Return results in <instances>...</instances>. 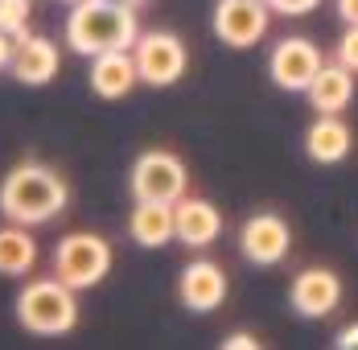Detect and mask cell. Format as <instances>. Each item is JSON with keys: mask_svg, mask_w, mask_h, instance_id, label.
<instances>
[{"mask_svg": "<svg viewBox=\"0 0 358 350\" xmlns=\"http://www.w3.org/2000/svg\"><path fill=\"white\" fill-rule=\"evenodd\" d=\"M29 25V0H0V34H25Z\"/></svg>", "mask_w": 358, "mask_h": 350, "instance_id": "d6986e66", "label": "cell"}, {"mask_svg": "<svg viewBox=\"0 0 358 350\" xmlns=\"http://www.w3.org/2000/svg\"><path fill=\"white\" fill-rule=\"evenodd\" d=\"M288 247H292V231H288L285 218L272 214V210L251 214L248 223H243V231H239V251L248 255L251 264H259V268L280 264L288 255Z\"/></svg>", "mask_w": 358, "mask_h": 350, "instance_id": "9c48e42d", "label": "cell"}, {"mask_svg": "<svg viewBox=\"0 0 358 350\" xmlns=\"http://www.w3.org/2000/svg\"><path fill=\"white\" fill-rule=\"evenodd\" d=\"M178 297H181L185 309L210 314V309H218V305L227 301V272H222L218 264H210V260H194V264H185V272H181Z\"/></svg>", "mask_w": 358, "mask_h": 350, "instance_id": "7c38bea8", "label": "cell"}, {"mask_svg": "<svg viewBox=\"0 0 358 350\" xmlns=\"http://www.w3.org/2000/svg\"><path fill=\"white\" fill-rule=\"evenodd\" d=\"M66 4H83V0H66Z\"/></svg>", "mask_w": 358, "mask_h": 350, "instance_id": "4316f807", "label": "cell"}, {"mask_svg": "<svg viewBox=\"0 0 358 350\" xmlns=\"http://www.w3.org/2000/svg\"><path fill=\"white\" fill-rule=\"evenodd\" d=\"M13 62V34H0V70Z\"/></svg>", "mask_w": 358, "mask_h": 350, "instance_id": "d4e9b609", "label": "cell"}, {"mask_svg": "<svg viewBox=\"0 0 358 350\" xmlns=\"http://www.w3.org/2000/svg\"><path fill=\"white\" fill-rule=\"evenodd\" d=\"M124 4H132V8H136V4H141V0H124Z\"/></svg>", "mask_w": 358, "mask_h": 350, "instance_id": "484cf974", "label": "cell"}, {"mask_svg": "<svg viewBox=\"0 0 358 350\" xmlns=\"http://www.w3.org/2000/svg\"><path fill=\"white\" fill-rule=\"evenodd\" d=\"M338 62L358 74V25H346V34L338 41Z\"/></svg>", "mask_w": 358, "mask_h": 350, "instance_id": "ffe728a7", "label": "cell"}, {"mask_svg": "<svg viewBox=\"0 0 358 350\" xmlns=\"http://www.w3.org/2000/svg\"><path fill=\"white\" fill-rule=\"evenodd\" d=\"M136 83H141V70H136V54L132 50H103V54H95V62H91V91L99 99H124Z\"/></svg>", "mask_w": 358, "mask_h": 350, "instance_id": "4fadbf2b", "label": "cell"}, {"mask_svg": "<svg viewBox=\"0 0 358 350\" xmlns=\"http://www.w3.org/2000/svg\"><path fill=\"white\" fill-rule=\"evenodd\" d=\"M37 264V244L21 223L0 227V276H25Z\"/></svg>", "mask_w": 358, "mask_h": 350, "instance_id": "ac0fdd59", "label": "cell"}, {"mask_svg": "<svg viewBox=\"0 0 358 350\" xmlns=\"http://www.w3.org/2000/svg\"><path fill=\"white\" fill-rule=\"evenodd\" d=\"M132 54H136L141 83H148V87H169L185 74V46H181L178 34H165V29L141 34Z\"/></svg>", "mask_w": 358, "mask_h": 350, "instance_id": "8992f818", "label": "cell"}, {"mask_svg": "<svg viewBox=\"0 0 358 350\" xmlns=\"http://www.w3.org/2000/svg\"><path fill=\"white\" fill-rule=\"evenodd\" d=\"M111 268V247L108 239L91 231H71L66 239L54 247V276H62L71 288H91L108 276Z\"/></svg>", "mask_w": 358, "mask_h": 350, "instance_id": "277c9868", "label": "cell"}, {"mask_svg": "<svg viewBox=\"0 0 358 350\" xmlns=\"http://www.w3.org/2000/svg\"><path fill=\"white\" fill-rule=\"evenodd\" d=\"M128 235L141 247H165L169 239H178L173 202H136L132 218H128Z\"/></svg>", "mask_w": 358, "mask_h": 350, "instance_id": "e0dca14e", "label": "cell"}, {"mask_svg": "<svg viewBox=\"0 0 358 350\" xmlns=\"http://www.w3.org/2000/svg\"><path fill=\"white\" fill-rule=\"evenodd\" d=\"M338 346L342 350H358V321H350V326L338 334Z\"/></svg>", "mask_w": 358, "mask_h": 350, "instance_id": "603a6c76", "label": "cell"}, {"mask_svg": "<svg viewBox=\"0 0 358 350\" xmlns=\"http://www.w3.org/2000/svg\"><path fill=\"white\" fill-rule=\"evenodd\" d=\"M268 17H272L268 0H218L215 34L218 41H227L235 50H248V46H255L268 34Z\"/></svg>", "mask_w": 358, "mask_h": 350, "instance_id": "52a82bcc", "label": "cell"}, {"mask_svg": "<svg viewBox=\"0 0 358 350\" xmlns=\"http://www.w3.org/2000/svg\"><path fill=\"white\" fill-rule=\"evenodd\" d=\"M309 104L313 111H322V115H338L342 107L355 99V70L342 66L338 58L334 62H325L317 74H313V83H309Z\"/></svg>", "mask_w": 358, "mask_h": 350, "instance_id": "9a60e30c", "label": "cell"}, {"mask_svg": "<svg viewBox=\"0 0 358 350\" xmlns=\"http://www.w3.org/2000/svg\"><path fill=\"white\" fill-rule=\"evenodd\" d=\"M62 66V58H58V46L50 41V37H37V34H17L13 37V78L17 83H25V87H45L54 74Z\"/></svg>", "mask_w": 358, "mask_h": 350, "instance_id": "30bf717a", "label": "cell"}, {"mask_svg": "<svg viewBox=\"0 0 358 350\" xmlns=\"http://www.w3.org/2000/svg\"><path fill=\"white\" fill-rule=\"evenodd\" d=\"M325 66L322 50L309 41V37H285V41H276V50H272V83L276 87H285V91H309V83H313V74Z\"/></svg>", "mask_w": 358, "mask_h": 350, "instance_id": "ba28073f", "label": "cell"}, {"mask_svg": "<svg viewBox=\"0 0 358 350\" xmlns=\"http://www.w3.org/2000/svg\"><path fill=\"white\" fill-rule=\"evenodd\" d=\"M74 293L62 276H45V280H29L25 288H21V297H17V317H21V326L29 330V334H66L74 330V321H78V301H74Z\"/></svg>", "mask_w": 358, "mask_h": 350, "instance_id": "3957f363", "label": "cell"}, {"mask_svg": "<svg viewBox=\"0 0 358 350\" xmlns=\"http://www.w3.org/2000/svg\"><path fill=\"white\" fill-rule=\"evenodd\" d=\"M185 186H189V177H185L181 157L165 153V148H148L132 165L136 202H178V198H185Z\"/></svg>", "mask_w": 358, "mask_h": 350, "instance_id": "5b68a950", "label": "cell"}, {"mask_svg": "<svg viewBox=\"0 0 358 350\" xmlns=\"http://www.w3.org/2000/svg\"><path fill=\"white\" fill-rule=\"evenodd\" d=\"M173 218H178V239L185 247H206L222 235V214H218L206 198H178L173 202Z\"/></svg>", "mask_w": 358, "mask_h": 350, "instance_id": "5bb4252c", "label": "cell"}, {"mask_svg": "<svg viewBox=\"0 0 358 350\" xmlns=\"http://www.w3.org/2000/svg\"><path fill=\"white\" fill-rule=\"evenodd\" d=\"M222 346H227V350H255V346H259V338H255V334H231Z\"/></svg>", "mask_w": 358, "mask_h": 350, "instance_id": "7402d4cb", "label": "cell"}, {"mask_svg": "<svg viewBox=\"0 0 358 350\" xmlns=\"http://www.w3.org/2000/svg\"><path fill=\"white\" fill-rule=\"evenodd\" d=\"M141 37L136 8L124 0H83L71 4L66 17V46L74 54H103V50H132Z\"/></svg>", "mask_w": 358, "mask_h": 350, "instance_id": "7a4b0ae2", "label": "cell"}, {"mask_svg": "<svg viewBox=\"0 0 358 350\" xmlns=\"http://www.w3.org/2000/svg\"><path fill=\"white\" fill-rule=\"evenodd\" d=\"M272 4V13H285V17H305V13H313L322 0H268Z\"/></svg>", "mask_w": 358, "mask_h": 350, "instance_id": "44dd1931", "label": "cell"}, {"mask_svg": "<svg viewBox=\"0 0 358 350\" xmlns=\"http://www.w3.org/2000/svg\"><path fill=\"white\" fill-rule=\"evenodd\" d=\"M288 301H292V309L301 317H329L338 309V301H342V280L334 276L329 268H305V272H296L292 280V293H288Z\"/></svg>", "mask_w": 358, "mask_h": 350, "instance_id": "8fae6325", "label": "cell"}, {"mask_svg": "<svg viewBox=\"0 0 358 350\" xmlns=\"http://www.w3.org/2000/svg\"><path fill=\"white\" fill-rule=\"evenodd\" d=\"M338 17L346 25H358V0H338Z\"/></svg>", "mask_w": 358, "mask_h": 350, "instance_id": "cb8c5ba5", "label": "cell"}, {"mask_svg": "<svg viewBox=\"0 0 358 350\" xmlns=\"http://www.w3.org/2000/svg\"><path fill=\"white\" fill-rule=\"evenodd\" d=\"M66 202H71L66 177H58L50 165H37V161L8 169V177L0 181V214L21 227H41L58 218Z\"/></svg>", "mask_w": 358, "mask_h": 350, "instance_id": "6da1fadb", "label": "cell"}, {"mask_svg": "<svg viewBox=\"0 0 358 350\" xmlns=\"http://www.w3.org/2000/svg\"><path fill=\"white\" fill-rule=\"evenodd\" d=\"M350 128L338 120V115H317L313 124H309V132H305V153H309V161H317V165H338V161H346L350 157Z\"/></svg>", "mask_w": 358, "mask_h": 350, "instance_id": "2e32d148", "label": "cell"}]
</instances>
